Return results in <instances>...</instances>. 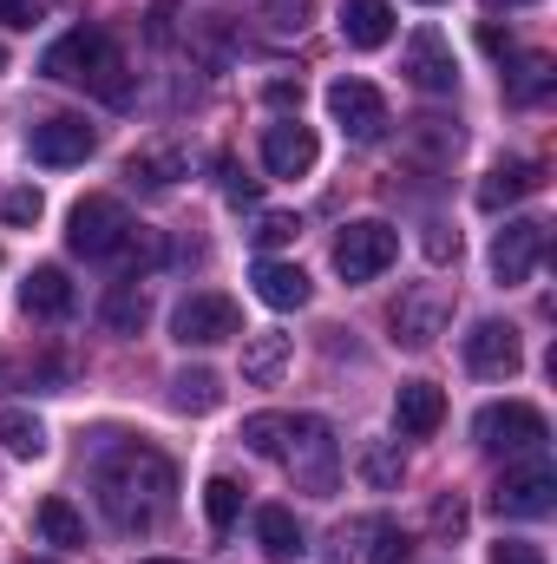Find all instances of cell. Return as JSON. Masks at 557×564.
<instances>
[{
  "instance_id": "cell-1",
  "label": "cell",
  "mask_w": 557,
  "mask_h": 564,
  "mask_svg": "<svg viewBox=\"0 0 557 564\" xmlns=\"http://www.w3.org/2000/svg\"><path fill=\"white\" fill-rule=\"evenodd\" d=\"M99 499L112 512V525L125 532H151L171 499H177V466L157 453V446H119L106 466H99Z\"/></svg>"
},
{
  "instance_id": "cell-2",
  "label": "cell",
  "mask_w": 557,
  "mask_h": 564,
  "mask_svg": "<svg viewBox=\"0 0 557 564\" xmlns=\"http://www.w3.org/2000/svg\"><path fill=\"white\" fill-rule=\"evenodd\" d=\"M40 73L59 79V86H86V93L106 99V106H132V66H125L119 40H112L106 26H73V33H59V40L46 46Z\"/></svg>"
},
{
  "instance_id": "cell-3",
  "label": "cell",
  "mask_w": 557,
  "mask_h": 564,
  "mask_svg": "<svg viewBox=\"0 0 557 564\" xmlns=\"http://www.w3.org/2000/svg\"><path fill=\"white\" fill-rule=\"evenodd\" d=\"M276 459L288 466V479H295L302 492L335 499V486H341V446H335L328 421H315V414H288V440H282Z\"/></svg>"
},
{
  "instance_id": "cell-4",
  "label": "cell",
  "mask_w": 557,
  "mask_h": 564,
  "mask_svg": "<svg viewBox=\"0 0 557 564\" xmlns=\"http://www.w3.org/2000/svg\"><path fill=\"white\" fill-rule=\"evenodd\" d=\"M132 210L119 197H79L73 204V224H66V243L73 257H92V263H119L125 243H132Z\"/></svg>"
},
{
  "instance_id": "cell-5",
  "label": "cell",
  "mask_w": 557,
  "mask_h": 564,
  "mask_svg": "<svg viewBox=\"0 0 557 564\" xmlns=\"http://www.w3.org/2000/svg\"><path fill=\"white\" fill-rule=\"evenodd\" d=\"M472 440H479L485 453H538V446L551 440V421H545L532 401H492V408H479Z\"/></svg>"
},
{
  "instance_id": "cell-6",
  "label": "cell",
  "mask_w": 557,
  "mask_h": 564,
  "mask_svg": "<svg viewBox=\"0 0 557 564\" xmlns=\"http://www.w3.org/2000/svg\"><path fill=\"white\" fill-rule=\"evenodd\" d=\"M394 257H401V230L381 224V217H361V224H348L335 237V270H341V282H374Z\"/></svg>"
},
{
  "instance_id": "cell-7",
  "label": "cell",
  "mask_w": 557,
  "mask_h": 564,
  "mask_svg": "<svg viewBox=\"0 0 557 564\" xmlns=\"http://www.w3.org/2000/svg\"><path fill=\"white\" fill-rule=\"evenodd\" d=\"M171 335H177L184 348H217V341L243 335V308H237L230 295H217V289H197V295H184V302L171 308Z\"/></svg>"
},
{
  "instance_id": "cell-8",
  "label": "cell",
  "mask_w": 557,
  "mask_h": 564,
  "mask_svg": "<svg viewBox=\"0 0 557 564\" xmlns=\"http://www.w3.org/2000/svg\"><path fill=\"white\" fill-rule=\"evenodd\" d=\"M394 341L401 348H433L439 335H446V322H452V295L439 289V282H419V289H407L401 302H394Z\"/></svg>"
},
{
  "instance_id": "cell-9",
  "label": "cell",
  "mask_w": 557,
  "mask_h": 564,
  "mask_svg": "<svg viewBox=\"0 0 557 564\" xmlns=\"http://www.w3.org/2000/svg\"><path fill=\"white\" fill-rule=\"evenodd\" d=\"M545 243H551V224H538V217H512V224L492 237V276L505 282V289H518V282L545 263Z\"/></svg>"
},
{
  "instance_id": "cell-10",
  "label": "cell",
  "mask_w": 557,
  "mask_h": 564,
  "mask_svg": "<svg viewBox=\"0 0 557 564\" xmlns=\"http://www.w3.org/2000/svg\"><path fill=\"white\" fill-rule=\"evenodd\" d=\"M328 112H335V126L354 144H374L387 132V99H381L368 79H335V86H328Z\"/></svg>"
},
{
  "instance_id": "cell-11",
  "label": "cell",
  "mask_w": 557,
  "mask_h": 564,
  "mask_svg": "<svg viewBox=\"0 0 557 564\" xmlns=\"http://www.w3.org/2000/svg\"><path fill=\"white\" fill-rule=\"evenodd\" d=\"M492 506L505 512V519H545L557 506V473L545 459H532V466H512L499 486H492Z\"/></svg>"
},
{
  "instance_id": "cell-12",
  "label": "cell",
  "mask_w": 557,
  "mask_h": 564,
  "mask_svg": "<svg viewBox=\"0 0 557 564\" xmlns=\"http://www.w3.org/2000/svg\"><path fill=\"white\" fill-rule=\"evenodd\" d=\"M466 368L479 381H512L525 368V348H518V328L512 322H472L466 335Z\"/></svg>"
},
{
  "instance_id": "cell-13",
  "label": "cell",
  "mask_w": 557,
  "mask_h": 564,
  "mask_svg": "<svg viewBox=\"0 0 557 564\" xmlns=\"http://www.w3.org/2000/svg\"><path fill=\"white\" fill-rule=\"evenodd\" d=\"M92 144H99V132H92L86 119H73V112L40 119V126L26 132V151H33L40 164H86V158H92Z\"/></svg>"
},
{
  "instance_id": "cell-14",
  "label": "cell",
  "mask_w": 557,
  "mask_h": 564,
  "mask_svg": "<svg viewBox=\"0 0 557 564\" xmlns=\"http://www.w3.org/2000/svg\"><path fill=\"white\" fill-rule=\"evenodd\" d=\"M407 79H414L419 93H433V99L459 86V59H452V46H446L439 26H419L414 40H407Z\"/></svg>"
},
{
  "instance_id": "cell-15",
  "label": "cell",
  "mask_w": 557,
  "mask_h": 564,
  "mask_svg": "<svg viewBox=\"0 0 557 564\" xmlns=\"http://www.w3.org/2000/svg\"><path fill=\"white\" fill-rule=\"evenodd\" d=\"M315 158H321V144H315V132H308L302 119H276V126L263 132V164H270V177H308Z\"/></svg>"
},
{
  "instance_id": "cell-16",
  "label": "cell",
  "mask_w": 557,
  "mask_h": 564,
  "mask_svg": "<svg viewBox=\"0 0 557 564\" xmlns=\"http://www.w3.org/2000/svg\"><path fill=\"white\" fill-rule=\"evenodd\" d=\"M125 177L144 184V191H171L177 177H190V151L177 139H157V144H139L132 158H125Z\"/></svg>"
},
{
  "instance_id": "cell-17",
  "label": "cell",
  "mask_w": 557,
  "mask_h": 564,
  "mask_svg": "<svg viewBox=\"0 0 557 564\" xmlns=\"http://www.w3.org/2000/svg\"><path fill=\"white\" fill-rule=\"evenodd\" d=\"M545 184V171L532 164V158H512V164H492L485 177H479V210H505V204H518V197H532Z\"/></svg>"
},
{
  "instance_id": "cell-18",
  "label": "cell",
  "mask_w": 557,
  "mask_h": 564,
  "mask_svg": "<svg viewBox=\"0 0 557 564\" xmlns=\"http://www.w3.org/2000/svg\"><path fill=\"white\" fill-rule=\"evenodd\" d=\"M341 40L361 46V53L387 46L394 40V7L387 0H341Z\"/></svg>"
},
{
  "instance_id": "cell-19",
  "label": "cell",
  "mask_w": 557,
  "mask_h": 564,
  "mask_svg": "<svg viewBox=\"0 0 557 564\" xmlns=\"http://www.w3.org/2000/svg\"><path fill=\"white\" fill-rule=\"evenodd\" d=\"M394 421H401V433H407V440L439 433V421H446V394H439L433 381H407V388L394 394Z\"/></svg>"
},
{
  "instance_id": "cell-20",
  "label": "cell",
  "mask_w": 557,
  "mask_h": 564,
  "mask_svg": "<svg viewBox=\"0 0 557 564\" xmlns=\"http://www.w3.org/2000/svg\"><path fill=\"white\" fill-rule=\"evenodd\" d=\"M282 368H288V335H282V328L243 335V381H250V388H276Z\"/></svg>"
},
{
  "instance_id": "cell-21",
  "label": "cell",
  "mask_w": 557,
  "mask_h": 564,
  "mask_svg": "<svg viewBox=\"0 0 557 564\" xmlns=\"http://www.w3.org/2000/svg\"><path fill=\"white\" fill-rule=\"evenodd\" d=\"M20 308L26 315H40V322H59V315H73V282H66V270H33V276L20 282Z\"/></svg>"
},
{
  "instance_id": "cell-22",
  "label": "cell",
  "mask_w": 557,
  "mask_h": 564,
  "mask_svg": "<svg viewBox=\"0 0 557 564\" xmlns=\"http://www.w3.org/2000/svg\"><path fill=\"white\" fill-rule=\"evenodd\" d=\"M250 282H256V295H263L270 308H302V302L315 295V282L302 276V263H276V257H263Z\"/></svg>"
},
{
  "instance_id": "cell-23",
  "label": "cell",
  "mask_w": 557,
  "mask_h": 564,
  "mask_svg": "<svg viewBox=\"0 0 557 564\" xmlns=\"http://www.w3.org/2000/svg\"><path fill=\"white\" fill-rule=\"evenodd\" d=\"M256 545H263V558L270 564H295L308 545H302V525H295V512L288 506H263L256 512Z\"/></svg>"
},
{
  "instance_id": "cell-24",
  "label": "cell",
  "mask_w": 557,
  "mask_h": 564,
  "mask_svg": "<svg viewBox=\"0 0 557 564\" xmlns=\"http://www.w3.org/2000/svg\"><path fill=\"white\" fill-rule=\"evenodd\" d=\"M33 525H40V539L59 545V552H79V545H86V519L73 512V499H40Z\"/></svg>"
},
{
  "instance_id": "cell-25",
  "label": "cell",
  "mask_w": 557,
  "mask_h": 564,
  "mask_svg": "<svg viewBox=\"0 0 557 564\" xmlns=\"http://www.w3.org/2000/svg\"><path fill=\"white\" fill-rule=\"evenodd\" d=\"M223 401V381L210 375V368H184V375H171V408L177 414H210Z\"/></svg>"
},
{
  "instance_id": "cell-26",
  "label": "cell",
  "mask_w": 557,
  "mask_h": 564,
  "mask_svg": "<svg viewBox=\"0 0 557 564\" xmlns=\"http://www.w3.org/2000/svg\"><path fill=\"white\" fill-rule=\"evenodd\" d=\"M361 564H407V552H414V539L394 525V519H361Z\"/></svg>"
},
{
  "instance_id": "cell-27",
  "label": "cell",
  "mask_w": 557,
  "mask_h": 564,
  "mask_svg": "<svg viewBox=\"0 0 557 564\" xmlns=\"http://www.w3.org/2000/svg\"><path fill=\"white\" fill-rule=\"evenodd\" d=\"M551 86H557V66L545 59V53H525V59H518V73L505 79V99H512V106H538Z\"/></svg>"
},
{
  "instance_id": "cell-28",
  "label": "cell",
  "mask_w": 557,
  "mask_h": 564,
  "mask_svg": "<svg viewBox=\"0 0 557 564\" xmlns=\"http://www.w3.org/2000/svg\"><path fill=\"white\" fill-rule=\"evenodd\" d=\"M361 479H368L374 492H394V486L407 479V459H401V446H394V440H368V446H361Z\"/></svg>"
},
{
  "instance_id": "cell-29",
  "label": "cell",
  "mask_w": 557,
  "mask_h": 564,
  "mask_svg": "<svg viewBox=\"0 0 557 564\" xmlns=\"http://www.w3.org/2000/svg\"><path fill=\"white\" fill-rule=\"evenodd\" d=\"M256 20L270 40H302L315 20V0H256Z\"/></svg>"
},
{
  "instance_id": "cell-30",
  "label": "cell",
  "mask_w": 557,
  "mask_h": 564,
  "mask_svg": "<svg viewBox=\"0 0 557 564\" xmlns=\"http://www.w3.org/2000/svg\"><path fill=\"white\" fill-rule=\"evenodd\" d=\"M144 322H151V295H144L139 282H119V289L106 295V328H119V335H139Z\"/></svg>"
},
{
  "instance_id": "cell-31",
  "label": "cell",
  "mask_w": 557,
  "mask_h": 564,
  "mask_svg": "<svg viewBox=\"0 0 557 564\" xmlns=\"http://www.w3.org/2000/svg\"><path fill=\"white\" fill-rule=\"evenodd\" d=\"M0 446H7L13 459H40V453H46V426L33 421V414H20V408H7V414H0Z\"/></svg>"
},
{
  "instance_id": "cell-32",
  "label": "cell",
  "mask_w": 557,
  "mask_h": 564,
  "mask_svg": "<svg viewBox=\"0 0 557 564\" xmlns=\"http://www.w3.org/2000/svg\"><path fill=\"white\" fill-rule=\"evenodd\" d=\"M237 506H243V486L217 473V479L204 486V512H210V525H217V532H230V525H237Z\"/></svg>"
},
{
  "instance_id": "cell-33",
  "label": "cell",
  "mask_w": 557,
  "mask_h": 564,
  "mask_svg": "<svg viewBox=\"0 0 557 564\" xmlns=\"http://www.w3.org/2000/svg\"><path fill=\"white\" fill-rule=\"evenodd\" d=\"M282 440H288V414H250V421H243V446L263 453V459H276Z\"/></svg>"
},
{
  "instance_id": "cell-34",
  "label": "cell",
  "mask_w": 557,
  "mask_h": 564,
  "mask_svg": "<svg viewBox=\"0 0 557 564\" xmlns=\"http://www.w3.org/2000/svg\"><path fill=\"white\" fill-rule=\"evenodd\" d=\"M40 210H46V197H40L33 184H20V191H0V217H7L13 230H26V224H40Z\"/></svg>"
},
{
  "instance_id": "cell-35",
  "label": "cell",
  "mask_w": 557,
  "mask_h": 564,
  "mask_svg": "<svg viewBox=\"0 0 557 564\" xmlns=\"http://www.w3.org/2000/svg\"><path fill=\"white\" fill-rule=\"evenodd\" d=\"M250 237H256L263 250H282V243H295V237H302V224H295L288 210H270V217H263V224H256Z\"/></svg>"
},
{
  "instance_id": "cell-36",
  "label": "cell",
  "mask_w": 557,
  "mask_h": 564,
  "mask_svg": "<svg viewBox=\"0 0 557 564\" xmlns=\"http://www.w3.org/2000/svg\"><path fill=\"white\" fill-rule=\"evenodd\" d=\"M433 532H439V539H459V532H466V499H459V492L433 499Z\"/></svg>"
},
{
  "instance_id": "cell-37",
  "label": "cell",
  "mask_w": 557,
  "mask_h": 564,
  "mask_svg": "<svg viewBox=\"0 0 557 564\" xmlns=\"http://www.w3.org/2000/svg\"><path fill=\"white\" fill-rule=\"evenodd\" d=\"M223 197H230V204H256V197H263V184H256V177H243V164H230V158H223Z\"/></svg>"
},
{
  "instance_id": "cell-38",
  "label": "cell",
  "mask_w": 557,
  "mask_h": 564,
  "mask_svg": "<svg viewBox=\"0 0 557 564\" xmlns=\"http://www.w3.org/2000/svg\"><path fill=\"white\" fill-rule=\"evenodd\" d=\"M426 257H433V263L459 257V230H446V224H426Z\"/></svg>"
},
{
  "instance_id": "cell-39",
  "label": "cell",
  "mask_w": 557,
  "mask_h": 564,
  "mask_svg": "<svg viewBox=\"0 0 557 564\" xmlns=\"http://www.w3.org/2000/svg\"><path fill=\"white\" fill-rule=\"evenodd\" d=\"M492 564H545V552L525 539H505V545H492Z\"/></svg>"
},
{
  "instance_id": "cell-40",
  "label": "cell",
  "mask_w": 557,
  "mask_h": 564,
  "mask_svg": "<svg viewBox=\"0 0 557 564\" xmlns=\"http://www.w3.org/2000/svg\"><path fill=\"white\" fill-rule=\"evenodd\" d=\"M40 20V0H0V26H33Z\"/></svg>"
},
{
  "instance_id": "cell-41",
  "label": "cell",
  "mask_w": 557,
  "mask_h": 564,
  "mask_svg": "<svg viewBox=\"0 0 557 564\" xmlns=\"http://www.w3.org/2000/svg\"><path fill=\"white\" fill-rule=\"evenodd\" d=\"M270 106H302V86L295 79H270Z\"/></svg>"
},
{
  "instance_id": "cell-42",
  "label": "cell",
  "mask_w": 557,
  "mask_h": 564,
  "mask_svg": "<svg viewBox=\"0 0 557 564\" xmlns=\"http://www.w3.org/2000/svg\"><path fill=\"white\" fill-rule=\"evenodd\" d=\"M479 40H485V53H492V59H512V40H505V33H499V26H485V33H479Z\"/></svg>"
},
{
  "instance_id": "cell-43",
  "label": "cell",
  "mask_w": 557,
  "mask_h": 564,
  "mask_svg": "<svg viewBox=\"0 0 557 564\" xmlns=\"http://www.w3.org/2000/svg\"><path fill=\"white\" fill-rule=\"evenodd\" d=\"M144 564H184V558H144Z\"/></svg>"
},
{
  "instance_id": "cell-44",
  "label": "cell",
  "mask_w": 557,
  "mask_h": 564,
  "mask_svg": "<svg viewBox=\"0 0 557 564\" xmlns=\"http://www.w3.org/2000/svg\"><path fill=\"white\" fill-rule=\"evenodd\" d=\"M505 7H532V0H505Z\"/></svg>"
},
{
  "instance_id": "cell-45",
  "label": "cell",
  "mask_w": 557,
  "mask_h": 564,
  "mask_svg": "<svg viewBox=\"0 0 557 564\" xmlns=\"http://www.w3.org/2000/svg\"><path fill=\"white\" fill-rule=\"evenodd\" d=\"M419 7H439V0H419Z\"/></svg>"
},
{
  "instance_id": "cell-46",
  "label": "cell",
  "mask_w": 557,
  "mask_h": 564,
  "mask_svg": "<svg viewBox=\"0 0 557 564\" xmlns=\"http://www.w3.org/2000/svg\"><path fill=\"white\" fill-rule=\"evenodd\" d=\"M0 66H7V53H0Z\"/></svg>"
},
{
  "instance_id": "cell-47",
  "label": "cell",
  "mask_w": 557,
  "mask_h": 564,
  "mask_svg": "<svg viewBox=\"0 0 557 564\" xmlns=\"http://www.w3.org/2000/svg\"><path fill=\"white\" fill-rule=\"evenodd\" d=\"M40 564H46V558H40Z\"/></svg>"
}]
</instances>
